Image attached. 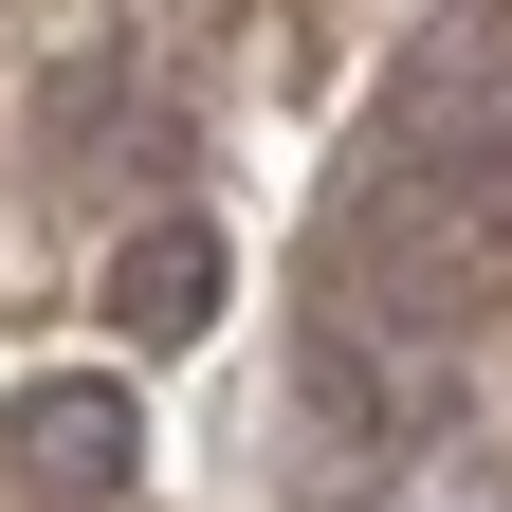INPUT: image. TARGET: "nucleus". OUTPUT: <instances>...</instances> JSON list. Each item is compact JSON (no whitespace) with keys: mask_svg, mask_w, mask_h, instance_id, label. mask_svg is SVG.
<instances>
[{"mask_svg":"<svg viewBox=\"0 0 512 512\" xmlns=\"http://www.w3.org/2000/svg\"><path fill=\"white\" fill-rule=\"evenodd\" d=\"M110 330L128 348H202L220 330V238L202 220H128L110 238Z\"/></svg>","mask_w":512,"mask_h":512,"instance_id":"obj_2","label":"nucleus"},{"mask_svg":"<svg viewBox=\"0 0 512 512\" xmlns=\"http://www.w3.org/2000/svg\"><path fill=\"white\" fill-rule=\"evenodd\" d=\"M128 458H147L128 366H37V384H0V476H19L37 512H110Z\"/></svg>","mask_w":512,"mask_h":512,"instance_id":"obj_1","label":"nucleus"}]
</instances>
